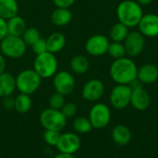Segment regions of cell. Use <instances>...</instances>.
I'll list each match as a JSON object with an SVG mask.
<instances>
[{"label":"cell","mask_w":158,"mask_h":158,"mask_svg":"<svg viewBox=\"0 0 158 158\" xmlns=\"http://www.w3.org/2000/svg\"><path fill=\"white\" fill-rule=\"evenodd\" d=\"M66 100H65V95L59 94V93H54L53 94L50 95L49 100H48V105L50 108L53 109H57L61 110L63 106L65 105Z\"/></svg>","instance_id":"f1b7e54d"},{"label":"cell","mask_w":158,"mask_h":158,"mask_svg":"<svg viewBox=\"0 0 158 158\" xmlns=\"http://www.w3.org/2000/svg\"><path fill=\"white\" fill-rule=\"evenodd\" d=\"M136 2L141 6H146L153 2V0H136Z\"/></svg>","instance_id":"74e56055"},{"label":"cell","mask_w":158,"mask_h":158,"mask_svg":"<svg viewBox=\"0 0 158 158\" xmlns=\"http://www.w3.org/2000/svg\"><path fill=\"white\" fill-rule=\"evenodd\" d=\"M42 78L33 69H27L20 71L16 77V88L20 94L31 95L41 85Z\"/></svg>","instance_id":"3957f363"},{"label":"cell","mask_w":158,"mask_h":158,"mask_svg":"<svg viewBox=\"0 0 158 158\" xmlns=\"http://www.w3.org/2000/svg\"><path fill=\"white\" fill-rule=\"evenodd\" d=\"M3 106L7 109V110H11V109H14V106H15V98H13L12 96H7V97H5L3 98Z\"/></svg>","instance_id":"836d02e7"},{"label":"cell","mask_w":158,"mask_h":158,"mask_svg":"<svg viewBox=\"0 0 158 158\" xmlns=\"http://www.w3.org/2000/svg\"><path fill=\"white\" fill-rule=\"evenodd\" d=\"M19 4L17 0H0V18L7 20L18 15Z\"/></svg>","instance_id":"7402d4cb"},{"label":"cell","mask_w":158,"mask_h":158,"mask_svg":"<svg viewBox=\"0 0 158 158\" xmlns=\"http://www.w3.org/2000/svg\"><path fill=\"white\" fill-rule=\"evenodd\" d=\"M129 27L122 24L121 22H118L112 26L109 31V36L112 42H119L123 43L129 34Z\"/></svg>","instance_id":"d4e9b609"},{"label":"cell","mask_w":158,"mask_h":158,"mask_svg":"<svg viewBox=\"0 0 158 158\" xmlns=\"http://www.w3.org/2000/svg\"><path fill=\"white\" fill-rule=\"evenodd\" d=\"M105 93V85L98 79L89 80L82 87L81 96L88 102H95L99 100Z\"/></svg>","instance_id":"5bb4252c"},{"label":"cell","mask_w":158,"mask_h":158,"mask_svg":"<svg viewBox=\"0 0 158 158\" xmlns=\"http://www.w3.org/2000/svg\"><path fill=\"white\" fill-rule=\"evenodd\" d=\"M45 41L47 51L54 55L62 51L67 43L65 35L61 32H53L45 39Z\"/></svg>","instance_id":"ac0fdd59"},{"label":"cell","mask_w":158,"mask_h":158,"mask_svg":"<svg viewBox=\"0 0 158 158\" xmlns=\"http://www.w3.org/2000/svg\"><path fill=\"white\" fill-rule=\"evenodd\" d=\"M143 85L137 79L130 84L131 88V105L139 111L146 110L151 104V96Z\"/></svg>","instance_id":"52a82bcc"},{"label":"cell","mask_w":158,"mask_h":158,"mask_svg":"<svg viewBox=\"0 0 158 158\" xmlns=\"http://www.w3.org/2000/svg\"><path fill=\"white\" fill-rule=\"evenodd\" d=\"M53 85L56 93H59L66 96L70 94L74 91L76 81L73 75L70 72L66 70H61V71H57L54 75Z\"/></svg>","instance_id":"30bf717a"},{"label":"cell","mask_w":158,"mask_h":158,"mask_svg":"<svg viewBox=\"0 0 158 158\" xmlns=\"http://www.w3.org/2000/svg\"><path fill=\"white\" fill-rule=\"evenodd\" d=\"M6 25H7V34L13 36H19V37L22 36L24 31L27 28L24 19H22L19 15H16L10 18L9 19H7Z\"/></svg>","instance_id":"44dd1931"},{"label":"cell","mask_w":158,"mask_h":158,"mask_svg":"<svg viewBox=\"0 0 158 158\" xmlns=\"http://www.w3.org/2000/svg\"><path fill=\"white\" fill-rule=\"evenodd\" d=\"M137 72L138 68L135 62L126 56L114 59L109 69L110 77L117 84L130 85L137 79Z\"/></svg>","instance_id":"6da1fadb"},{"label":"cell","mask_w":158,"mask_h":158,"mask_svg":"<svg viewBox=\"0 0 158 158\" xmlns=\"http://www.w3.org/2000/svg\"><path fill=\"white\" fill-rule=\"evenodd\" d=\"M16 89V78L9 72H3L0 75V97L11 96Z\"/></svg>","instance_id":"e0dca14e"},{"label":"cell","mask_w":158,"mask_h":158,"mask_svg":"<svg viewBox=\"0 0 158 158\" xmlns=\"http://www.w3.org/2000/svg\"><path fill=\"white\" fill-rule=\"evenodd\" d=\"M137 80L143 84H151L158 80V68L152 63L143 65L138 69Z\"/></svg>","instance_id":"2e32d148"},{"label":"cell","mask_w":158,"mask_h":158,"mask_svg":"<svg viewBox=\"0 0 158 158\" xmlns=\"http://www.w3.org/2000/svg\"><path fill=\"white\" fill-rule=\"evenodd\" d=\"M5 69H6V59H5V56L0 54V75L5 72Z\"/></svg>","instance_id":"d590c367"},{"label":"cell","mask_w":158,"mask_h":158,"mask_svg":"<svg viewBox=\"0 0 158 158\" xmlns=\"http://www.w3.org/2000/svg\"><path fill=\"white\" fill-rule=\"evenodd\" d=\"M143 16V7L134 0H123L117 7V17L118 22L129 28L138 26Z\"/></svg>","instance_id":"7a4b0ae2"},{"label":"cell","mask_w":158,"mask_h":158,"mask_svg":"<svg viewBox=\"0 0 158 158\" xmlns=\"http://www.w3.org/2000/svg\"><path fill=\"white\" fill-rule=\"evenodd\" d=\"M123 44L125 46L126 55L130 56L131 57L138 56L143 53L144 49V36L137 31H130L124 40Z\"/></svg>","instance_id":"8fae6325"},{"label":"cell","mask_w":158,"mask_h":158,"mask_svg":"<svg viewBox=\"0 0 158 158\" xmlns=\"http://www.w3.org/2000/svg\"><path fill=\"white\" fill-rule=\"evenodd\" d=\"M76 0H53L54 4L56 7H62V8H69Z\"/></svg>","instance_id":"d6a6232c"},{"label":"cell","mask_w":158,"mask_h":158,"mask_svg":"<svg viewBox=\"0 0 158 158\" xmlns=\"http://www.w3.org/2000/svg\"><path fill=\"white\" fill-rule=\"evenodd\" d=\"M60 131H49V130H44L43 137H44V141L46 143V144H48L49 146H53L56 147L57 144V142L59 140L60 137Z\"/></svg>","instance_id":"f546056e"},{"label":"cell","mask_w":158,"mask_h":158,"mask_svg":"<svg viewBox=\"0 0 158 158\" xmlns=\"http://www.w3.org/2000/svg\"><path fill=\"white\" fill-rule=\"evenodd\" d=\"M157 49H158V45H157Z\"/></svg>","instance_id":"ab89813d"},{"label":"cell","mask_w":158,"mask_h":158,"mask_svg":"<svg viewBox=\"0 0 158 158\" xmlns=\"http://www.w3.org/2000/svg\"><path fill=\"white\" fill-rule=\"evenodd\" d=\"M27 45L21 37L7 34L0 42L1 54L8 58L17 59L23 56L26 53Z\"/></svg>","instance_id":"5b68a950"},{"label":"cell","mask_w":158,"mask_h":158,"mask_svg":"<svg viewBox=\"0 0 158 158\" xmlns=\"http://www.w3.org/2000/svg\"><path fill=\"white\" fill-rule=\"evenodd\" d=\"M72 127H73V130L77 133H81V134L88 133L93 129V126L89 118H85V117L76 118L72 122Z\"/></svg>","instance_id":"484cf974"},{"label":"cell","mask_w":158,"mask_h":158,"mask_svg":"<svg viewBox=\"0 0 158 158\" xmlns=\"http://www.w3.org/2000/svg\"><path fill=\"white\" fill-rule=\"evenodd\" d=\"M69 65H70V69H71L72 72H74L78 75L85 74L90 69V62H89L88 58L82 55L74 56L71 58Z\"/></svg>","instance_id":"603a6c76"},{"label":"cell","mask_w":158,"mask_h":158,"mask_svg":"<svg viewBox=\"0 0 158 158\" xmlns=\"http://www.w3.org/2000/svg\"><path fill=\"white\" fill-rule=\"evenodd\" d=\"M139 31L144 37L158 36V15L154 13L143 14L138 24Z\"/></svg>","instance_id":"9a60e30c"},{"label":"cell","mask_w":158,"mask_h":158,"mask_svg":"<svg viewBox=\"0 0 158 158\" xmlns=\"http://www.w3.org/2000/svg\"><path fill=\"white\" fill-rule=\"evenodd\" d=\"M31 48H32L33 53L36 56L46 52L47 51V47H46V41H45V39H44V38L41 37L37 42H35L31 45Z\"/></svg>","instance_id":"1f68e13d"},{"label":"cell","mask_w":158,"mask_h":158,"mask_svg":"<svg viewBox=\"0 0 158 158\" xmlns=\"http://www.w3.org/2000/svg\"><path fill=\"white\" fill-rule=\"evenodd\" d=\"M72 17V12L69 8L56 7L51 14V21L56 26L63 27L70 23Z\"/></svg>","instance_id":"ffe728a7"},{"label":"cell","mask_w":158,"mask_h":158,"mask_svg":"<svg viewBox=\"0 0 158 158\" xmlns=\"http://www.w3.org/2000/svg\"><path fill=\"white\" fill-rule=\"evenodd\" d=\"M78 108L77 106L74 103L71 102H67L65 103V105L63 106V107L61 108V112L63 113V115L67 118H73L76 114H77Z\"/></svg>","instance_id":"4dcf8cb0"},{"label":"cell","mask_w":158,"mask_h":158,"mask_svg":"<svg viewBox=\"0 0 158 158\" xmlns=\"http://www.w3.org/2000/svg\"><path fill=\"white\" fill-rule=\"evenodd\" d=\"M67 118L61 110L45 108L40 114V123L44 130L61 131L67 125Z\"/></svg>","instance_id":"8992f818"},{"label":"cell","mask_w":158,"mask_h":158,"mask_svg":"<svg viewBox=\"0 0 158 158\" xmlns=\"http://www.w3.org/2000/svg\"><path fill=\"white\" fill-rule=\"evenodd\" d=\"M31 106H32V100L31 98V95L19 93V94L16 96L14 109L17 112L20 114H25L31 110Z\"/></svg>","instance_id":"cb8c5ba5"},{"label":"cell","mask_w":158,"mask_h":158,"mask_svg":"<svg viewBox=\"0 0 158 158\" xmlns=\"http://www.w3.org/2000/svg\"><path fill=\"white\" fill-rule=\"evenodd\" d=\"M57 59L56 56L48 51L37 55L33 61V69L40 75L42 79H49L54 77L57 72Z\"/></svg>","instance_id":"277c9868"},{"label":"cell","mask_w":158,"mask_h":158,"mask_svg":"<svg viewBox=\"0 0 158 158\" xmlns=\"http://www.w3.org/2000/svg\"><path fill=\"white\" fill-rule=\"evenodd\" d=\"M114 143L119 146H126L131 141V132L125 125H118L112 130L111 133Z\"/></svg>","instance_id":"d6986e66"},{"label":"cell","mask_w":158,"mask_h":158,"mask_svg":"<svg viewBox=\"0 0 158 158\" xmlns=\"http://www.w3.org/2000/svg\"><path fill=\"white\" fill-rule=\"evenodd\" d=\"M81 145V138L73 132H66L60 134L59 140L56 144V149L60 153L74 155L79 151Z\"/></svg>","instance_id":"4fadbf2b"},{"label":"cell","mask_w":158,"mask_h":158,"mask_svg":"<svg viewBox=\"0 0 158 158\" xmlns=\"http://www.w3.org/2000/svg\"><path fill=\"white\" fill-rule=\"evenodd\" d=\"M109 40L106 35L94 34L88 38L85 43V51L93 56H101L107 53Z\"/></svg>","instance_id":"7c38bea8"},{"label":"cell","mask_w":158,"mask_h":158,"mask_svg":"<svg viewBox=\"0 0 158 158\" xmlns=\"http://www.w3.org/2000/svg\"><path fill=\"white\" fill-rule=\"evenodd\" d=\"M89 119L94 129H103L110 122L111 111L109 107L103 103L95 104L89 112Z\"/></svg>","instance_id":"ba28073f"},{"label":"cell","mask_w":158,"mask_h":158,"mask_svg":"<svg viewBox=\"0 0 158 158\" xmlns=\"http://www.w3.org/2000/svg\"><path fill=\"white\" fill-rule=\"evenodd\" d=\"M7 35V25L6 20L0 18V42Z\"/></svg>","instance_id":"e575fe53"},{"label":"cell","mask_w":158,"mask_h":158,"mask_svg":"<svg viewBox=\"0 0 158 158\" xmlns=\"http://www.w3.org/2000/svg\"><path fill=\"white\" fill-rule=\"evenodd\" d=\"M53 158H76L74 155L71 154H65V153H58L57 155H56Z\"/></svg>","instance_id":"8d00e7d4"},{"label":"cell","mask_w":158,"mask_h":158,"mask_svg":"<svg viewBox=\"0 0 158 158\" xmlns=\"http://www.w3.org/2000/svg\"><path fill=\"white\" fill-rule=\"evenodd\" d=\"M40 158H47V157H40Z\"/></svg>","instance_id":"f35d334b"},{"label":"cell","mask_w":158,"mask_h":158,"mask_svg":"<svg viewBox=\"0 0 158 158\" xmlns=\"http://www.w3.org/2000/svg\"><path fill=\"white\" fill-rule=\"evenodd\" d=\"M22 40L26 44L27 46H31L35 42H37L41 38L40 31L35 27H27L24 31L22 36Z\"/></svg>","instance_id":"4316f807"},{"label":"cell","mask_w":158,"mask_h":158,"mask_svg":"<svg viewBox=\"0 0 158 158\" xmlns=\"http://www.w3.org/2000/svg\"><path fill=\"white\" fill-rule=\"evenodd\" d=\"M107 54L114 59L124 57L126 56V50L123 43H119V42L110 43L107 49Z\"/></svg>","instance_id":"83f0119b"},{"label":"cell","mask_w":158,"mask_h":158,"mask_svg":"<svg viewBox=\"0 0 158 158\" xmlns=\"http://www.w3.org/2000/svg\"><path fill=\"white\" fill-rule=\"evenodd\" d=\"M131 88L130 85L117 84L111 91L109 100L115 109H124L131 104Z\"/></svg>","instance_id":"9c48e42d"}]
</instances>
